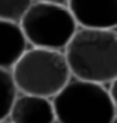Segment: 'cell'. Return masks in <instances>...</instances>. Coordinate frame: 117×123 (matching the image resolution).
Masks as SVG:
<instances>
[{
    "label": "cell",
    "instance_id": "2",
    "mask_svg": "<svg viewBox=\"0 0 117 123\" xmlns=\"http://www.w3.org/2000/svg\"><path fill=\"white\" fill-rule=\"evenodd\" d=\"M18 93L52 99L71 79L62 52L28 48L11 68Z\"/></svg>",
    "mask_w": 117,
    "mask_h": 123
},
{
    "label": "cell",
    "instance_id": "11",
    "mask_svg": "<svg viewBox=\"0 0 117 123\" xmlns=\"http://www.w3.org/2000/svg\"><path fill=\"white\" fill-rule=\"evenodd\" d=\"M0 123H11V122H9V120L6 119V120H0Z\"/></svg>",
    "mask_w": 117,
    "mask_h": 123
},
{
    "label": "cell",
    "instance_id": "9",
    "mask_svg": "<svg viewBox=\"0 0 117 123\" xmlns=\"http://www.w3.org/2000/svg\"><path fill=\"white\" fill-rule=\"evenodd\" d=\"M34 0H0V21L19 24Z\"/></svg>",
    "mask_w": 117,
    "mask_h": 123
},
{
    "label": "cell",
    "instance_id": "3",
    "mask_svg": "<svg viewBox=\"0 0 117 123\" xmlns=\"http://www.w3.org/2000/svg\"><path fill=\"white\" fill-rule=\"evenodd\" d=\"M50 101L56 123H116V101L102 85L71 77Z\"/></svg>",
    "mask_w": 117,
    "mask_h": 123
},
{
    "label": "cell",
    "instance_id": "7",
    "mask_svg": "<svg viewBox=\"0 0 117 123\" xmlns=\"http://www.w3.org/2000/svg\"><path fill=\"white\" fill-rule=\"evenodd\" d=\"M28 48L19 24L0 21V68L11 71Z\"/></svg>",
    "mask_w": 117,
    "mask_h": 123
},
{
    "label": "cell",
    "instance_id": "8",
    "mask_svg": "<svg viewBox=\"0 0 117 123\" xmlns=\"http://www.w3.org/2000/svg\"><path fill=\"white\" fill-rule=\"evenodd\" d=\"M18 95L11 71L0 68V120H6Z\"/></svg>",
    "mask_w": 117,
    "mask_h": 123
},
{
    "label": "cell",
    "instance_id": "4",
    "mask_svg": "<svg viewBox=\"0 0 117 123\" xmlns=\"http://www.w3.org/2000/svg\"><path fill=\"white\" fill-rule=\"evenodd\" d=\"M19 28L30 48L62 52L79 27L67 6L33 2Z\"/></svg>",
    "mask_w": 117,
    "mask_h": 123
},
{
    "label": "cell",
    "instance_id": "6",
    "mask_svg": "<svg viewBox=\"0 0 117 123\" xmlns=\"http://www.w3.org/2000/svg\"><path fill=\"white\" fill-rule=\"evenodd\" d=\"M7 120L11 123H56L50 99L27 93L16 95Z\"/></svg>",
    "mask_w": 117,
    "mask_h": 123
},
{
    "label": "cell",
    "instance_id": "5",
    "mask_svg": "<svg viewBox=\"0 0 117 123\" xmlns=\"http://www.w3.org/2000/svg\"><path fill=\"white\" fill-rule=\"evenodd\" d=\"M79 28L117 30V0H67Z\"/></svg>",
    "mask_w": 117,
    "mask_h": 123
},
{
    "label": "cell",
    "instance_id": "1",
    "mask_svg": "<svg viewBox=\"0 0 117 123\" xmlns=\"http://www.w3.org/2000/svg\"><path fill=\"white\" fill-rule=\"evenodd\" d=\"M62 54L73 79L102 86L117 80V30L77 28Z\"/></svg>",
    "mask_w": 117,
    "mask_h": 123
},
{
    "label": "cell",
    "instance_id": "10",
    "mask_svg": "<svg viewBox=\"0 0 117 123\" xmlns=\"http://www.w3.org/2000/svg\"><path fill=\"white\" fill-rule=\"evenodd\" d=\"M34 2H43V3H55V5H67V0H34Z\"/></svg>",
    "mask_w": 117,
    "mask_h": 123
}]
</instances>
